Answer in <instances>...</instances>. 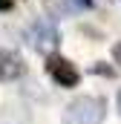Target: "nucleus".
<instances>
[{
  "label": "nucleus",
  "instance_id": "nucleus-1",
  "mask_svg": "<svg viewBox=\"0 0 121 124\" xmlns=\"http://www.w3.org/2000/svg\"><path fill=\"white\" fill-rule=\"evenodd\" d=\"M101 121H104V101L95 95L75 98L63 113V124H101Z\"/></svg>",
  "mask_w": 121,
  "mask_h": 124
},
{
  "label": "nucleus",
  "instance_id": "nucleus-2",
  "mask_svg": "<svg viewBox=\"0 0 121 124\" xmlns=\"http://www.w3.org/2000/svg\"><path fill=\"white\" fill-rule=\"evenodd\" d=\"M26 38H29L32 49H38V52H52V49L60 43L58 29H55L52 23H46V20H38V23L26 32Z\"/></svg>",
  "mask_w": 121,
  "mask_h": 124
},
{
  "label": "nucleus",
  "instance_id": "nucleus-3",
  "mask_svg": "<svg viewBox=\"0 0 121 124\" xmlns=\"http://www.w3.org/2000/svg\"><path fill=\"white\" fill-rule=\"evenodd\" d=\"M46 72L52 75V81L60 84V87H75V84L81 81L78 69L66 61V58H60V55H49V61H46Z\"/></svg>",
  "mask_w": 121,
  "mask_h": 124
},
{
  "label": "nucleus",
  "instance_id": "nucleus-4",
  "mask_svg": "<svg viewBox=\"0 0 121 124\" xmlns=\"http://www.w3.org/2000/svg\"><path fill=\"white\" fill-rule=\"evenodd\" d=\"M26 72V63L20 61L17 52L12 49H0V81H15Z\"/></svg>",
  "mask_w": 121,
  "mask_h": 124
},
{
  "label": "nucleus",
  "instance_id": "nucleus-5",
  "mask_svg": "<svg viewBox=\"0 0 121 124\" xmlns=\"http://www.w3.org/2000/svg\"><path fill=\"white\" fill-rule=\"evenodd\" d=\"M113 58H115V63H121V43L113 46Z\"/></svg>",
  "mask_w": 121,
  "mask_h": 124
},
{
  "label": "nucleus",
  "instance_id": "nucleus-6",
  "mask_svg": "<svg viewBox=\"0 0 121 124\" xmlns=\"http://www.w3.org/2000/svg\"><path fill=\"white\" fill-rule=\"evenodd\" d=\"M118 110H121V93H118Z\"/></svg>",
  "mask_w": 121,
  "mask_h": 124
}]
</instances>
